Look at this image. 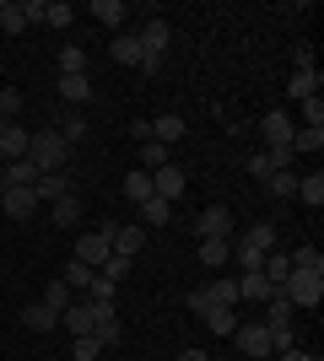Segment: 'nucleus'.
Segmentation results:
<instances>
[{"mask_svg":"<svg viewBox=\"0 0 324 361\" xmlns=\"http://www.w3.org/2000/svg\"><path fill=\"white\" fill-rule=\"evenodd\" d=\"M179 361H211V356H205V350H184Z\"/></svg>","mask_w":324,"mask_h":361,"instance_id":"obj_51","label":"nucleus"},{"mask_svg":"<svg viewBox=\"0 0 324 361\" xmlns=\"http://www.w3.org/2000/svg\"><path fill=\"white\" fill-rule=\"evenodd\" d=\"M292 65H297V71H313V49L303 44V49H297V54H292Z\"/></svg>","mask_w":324,"mask_h":361,"instance_id":"obj_49","label":"nucleus"},{"mask_svg":"<svg viewBox=\"0 0 324 361\" xmlns=\"http://www.w3.org/2000/svg\"><path fill=\"white\" fill-rule=\"evenodd\" d=\"M119 195L130 200V205H146V200H152V173H124V183H119Z\"/></svg>","mask_w":324,"mask_h":361,"instance_id":"obj_21","label":"nucleus"},{"mask_svg":"<svg viewBox=\"0 0 324 361\" xmlns=\"http://www.w3.org/2000/svg\"><path fill=\"white\" fill-rule=\"evenodd\" d=\"M60 103H71V108H81V103H92V75H60Z\"/></svg>","mask_w":324,"mask_h":361,"instance_id":"obj_15","label":"nucleus"},{"mask_svg":"<svg viewBox=\"0 0 324 361\" xmlns=\"http://www.w3.org/2000/svg\"><path fill=\"white\" fill-rule=\"evenodd\" d=\"M32 195H38V205H54V200L76 195V178H71V167H65V173H44V178L32 183Z\"/></svg>","mask_w":324,"mask_h":361,"instance_id":"obj_7","label":"nucleus"},{"mask_svg":"<svg viewBox=\"0 0 324 361\" xmlns=\"http://www.w3.org/2000/svg\"><path fill=\"white\" fill-rule=\"evenodd\" d=\"M232 340H238V350H244V356H254V361H270V356H276V350H270V329H265V324H238V329H232Z\"/></svg>","mask_w":324,"mask_h":361,"instance_id":"obj_5","label":"nucleus"},{"mask_svg":"<svg viewBox=\"0 0 324 361\" xmlns=\"http://www.w3.org/2000/svg\"><path fill=\"white\" fill-rule=\"evenodd\" d=\"M205 307H211V297H205V286H195V291H189V313L200 318V313H205Z\"/></svg>","mask_w":324,"mask_h":361,"instance_id":"obj_47","label":"nucleus"},{"mask_svg":"<svg viewBox=\"0 0 324 361\" xmlns=\"http://www.w3.org/2000/svg\"><path fill=\"white\" fill-rule=\"evenodd\" d=\"M0 183H6V189H32V183H38V167H32L28 157H22V162H6Z\"/></svg>","mask_w":324,"mask_h":361,"instance_id":"obj_23","label":"nucleus"},{"mask_svg":"<svg viewBox=\"0 0 324 361\" xmlns=\"http://www.w3.org/2000/svg\"><path fill=\"white\" fill-rule=\"evenodd\" d=\"M292 114H281V108H270V114H265L260 119V135H265V146H292Z\"/></svg>","mask_w":324,"mask_h":361,"instance_id":"obj_8","label":"nucleus"},{"mask_svg":"<svg viewBox=\"0 0 324 361\" xmlns=\"http://www.w3.org/2000/svg\"><path fill=\"white\" fill-rule=\"evenodd\" d=\"M130 264H136V259H119V254H108V264H103V270H97V275H103V281H114V286H119L124 275H130Z\"/></svg>","mask_w":324,"mask_h":361,"instance_id":"obj_45","label":"nucleus"},{"mask_svg":"<svg viewBox=\"0 0 324 361\" xmlns=\"http://www.w3.org/2000/svg\"><path fill=\"white\" fill-rule=\"evenodd\" d=\"M76 221H81V195L54 200V226H76Z\"/></svg>","mask_w":324,"mask_h":361,"instance_id":"obj_38","label":"nucleus"},{"mask_svg":"<svg viewBox=\"0 0 324 361\" xmlns=\"http://www.w3.org/2000/svg\"><path fill=\"white\" fill-rule=\"evenodd\" d=\"M54 65H60V75H87L92 60H87V49H81V44H65L60 54H54Z\"/></svg>","mask_w":324,"mask_h":361,"instance_id":"obj_24","label":"nucleus"},{"mask_svg":"<svg viewBox=\"0 0 324 361\" xmlns=\"http://www.w3.org/2000/svg\"><path fill=\"white\" fill-rule=\"evenodd\" d=\"M211 361H216V356H211Z\"/></svg>","mask_w":324,"mask_h":361,"instance_id":"obj_54","label":"nucleus"},{"mask_svg":"<svg viewBox=\"0 0 324 361\" xmlns=\"http://www.w3.org/2000/svg\"><path fill=\"white\" fill-rule=\"evenodd\" d=\"M0 27L11 32V38H16V32H28V11H22L16 0H6V6H0Z\"/></svg>","mask_w":324,"mask_h":361,"instance_id":"obj_40","label":"nucleus"},{"mask_svg":"<svg viewBox=\"0 0 324 361\" xmlns=\"http://www.w3.org/2000/svg\"><path fill=\"white\" fill-rule=\"evenodd\" d=\"M270 291H276V286H270L265 275H238V297H248V302H265Z\"/></svg>","mask_w":324,"mask_h":361,"instance_id":"obj_35","label":"nucleus"},{"mask_svg":"<svg viewBox=\"0 0 324 361\" xmlns=\"http://www.w3.org/2000/svg\"><path fill=\"white\" fill-rule=\"evenodd\" d=\"M108 254H114V243H108V226H103V232H81V238H76V254H71V259H81L87 270H103Z\"/></svg>","mask_w":324,"mask_h":361,"instance_id":"obj_4","label":"nucleus"},{"mask_svg":"<svg viewBox=\"0 0 324 361\" xmlns=\"http://www.w3.org/2000/svg\"><path fill=\"white\" fill-rule=\"evenodd\" d=\"M276 291L292 302V307H319V302H324V275L319 270H292Z\"/></svg>","mask_w":324,"mask_h":361,"instance_id":"obj_2","label":"nucleus"},{"mask_svg":"<svg viewBox=\"0 0 324 361\" xmlns=\"http://www.w3.org/2000/svg\"><path fill=\"white\" fill-rule=\"evenodd\" d=\"M152 140L173 151L179 140H184V119H179V114H157V119H152Z\"/></svg>","mask_w":324,"mask_h":361,"instance_id":"obj_17","label":"nucleus"},{"mask_svg":"<svg viewBox=\"0 0 324 361\" xmlns=\"http://www.w3.org/2000/svg\"><path fill=\"white\" fill-rule=\"evenodd\" d=\"M265 189H270V200H292V195H297L292 167H287V173H270V178H265Z\"/></svg>","mask_w":324,"mask_h":361,"instance_id":"obj_42","label":"nucleus"},{"mask_svg":"<svg viewBox=\"0 0 324 361\" xmlns=\"http://www.w3.org/2000/svg\"><path fill=\"white\" fill-rule=\"evenodd\" d=\"M195 232H200V238H227L232 232V211L227 205H205L200 221H195Z\"/></svg>","mask_w":324,"mask_h":361,"instance_id":"obj_12","label":"nucleus"},{"mask_svg":"<svg viewBox=\"0 0 324 361\" xmlns=\"http://www.w3.org/2000/svg\"><path fill=\"white\" fill-rule=\"evenodd\" d=\"M238 243H244V248H260V254H276V226H270V221H254Z\"/></svg>","mask_w":324,"mask_h":361,"instance_id":"obj_25","label":"nucleus"},{"mask_svg":"<svg viewBox=\"0 0 324 361\" xmlns=\"http://www.w3.org/2000/svg\"><path fill=\"white\" fill-rule=\"evenodd\" d=\"M92 16L103 27H119L124 16H130V6H124V0H92Z\"/></svg>","mask_w":324,"mask_h":361,"instance_id":"obj_30","label":"nucleus"},{"mask_svg":"<svg viewBox=\"0 0 324 361\" xmlns=\"http://www.w3.org/2000/svg\"><path fill=\"white\" fill-rule=\"evenodd\" d=\"M297 200H303L308 211H319V205H324V173H319V167H313L308 178H297Z\"/></svg>","mask_w":324,"mask_h":361,"instance_id":"obj_28","label":"nucleus"},{"mask_svg":"<svg viewBox=\"0 0 324 361\" xmlns=\"http://www.w3.org/2000/svg\"><path fill=\"white\" fill-rule=\"evenodd\" d=\"M81 297L92 302V307H114V302H119V286H114V281H103V275H92V286L81 291Z\"/></svg>","mask_w":324,"mask_h":361,"instance_id":"obj_29","label":"nucleus"},{"mask_svg":"<svg viewBox=\"0 0 324 361\" xmlns=\"http://www.w3.org/2000/svg\"><path fill=\"white\" fill-rule=\"evenodd\" d=\"M22 324H28L32 334H54L60 329V313H54L49 302H28V307H22Z\"/></svg>","mask_w":324,"mask_h":361,"instance_id":"obj_13","label":"nucleus"},{"mask_svg":"<svg viewBox=\"0 0 324 361\" xmlns=\"http://www.w3.org/2000/svg\"><path fill=\"white\" fill-rule=\"evenodd\" d=\"M108 243H114V254H119V259H136L140 243H146V232H140V226H108Z\"/></svg>","mask_w":324,"mask_h":361,"instance_id":"obj_16","label":"nucleus"},{"mask_svg":"<svg viewBox=\"0 0 324 361\" xmlns=\"http://www.w3.org/2000/svg\"><path fill=\"white\" fill-rule=\"evenodd\" d=\"M276 361H319V356H308V350H297V345H292V350H276Z\"/></svg>","mask_w":324,"mask_h":361,"instance_id":"obj_50","label":"nucleus"},{"mask_svg":"<svg viewBox=\"0 0 324 361\" xmlns=\"http://www.w3.org/2000/svg\"><path fill=\"white\" fill-rule=\"evenodd\" d=\"M287 259H292V270H319V275H324V254H319V248H313V243H303V248H292V254H287Z\"/></svg>","mask_w":324,"mask_h":361,"instance_id":"obj_37","label":"nucleus"},{"mask_svg":"<svg viewBox=\"0 0 324 361\" xmlns=\"http://www.w3.org/2000/svg\"><path fill=\"white\" fill-rule=\"evenodd\" d=\"M92 275H97V270H87L81 259H71V264H65V270H60V281H65V286H71V291H87V286H92Z\"/></svg>","mask_w":324,"mask_h":361,"instance_id":"obj_34","label":"nucleus"},{"mask_svg":"<svg viewBox=\"0 0 324 361\" xmlns=\"http://www.w3.org/2000/svg\"><path fill=\"white\" fill-rule=\"evenodd\" d=\"M0 211L11 216V221H28V216L38 211V195H32V189H6V195H0Z\"/></svg>","mask_w":324,"mask_h":361,"instance_id":"obj_14","label":"nucleus"},{"mask_svg":"<svg viewBox=\"0 0 324 361\" xmlns=\"http://www.w3.org/2000/svg\"><path fill=\"white\" fill-rule=\"evenodd\" d=\"M152 195L168 200V205H179V200H184V167H179V162L157 167V173H152Z\"/></svg>","mask_w":324,"mask_h":361,"instance_id":"obj_6","label":"nucleus"},{"mask_svg":"<svg viewBox=\"0 0 324 361\" xmlns=\"http://www.w3.org/2000/svg\"><path fill=\"white\" fill-rule=\"evenodd\" d=\"M108 54H114V60H119V65H140V71H146V75H157V71H162V65L140 60V44H136V32H119V38L108 44Z\"/></svg>","mask_w":324,"mask_h":361,"instance_id":"obj_10","label":"nucleus"},{"mask_svg":"<svg viewBox=\"0 0 324 361\" xmlns=\"http://www.w3.org/2000/svg\"><path fill=\"white\" fill-rule=\"evenodd\" d=\"M28 162L38 167V178H44V173H65V167H71V146L60 140V130H54V124H49V130H32Z\"/></svg>","mask_w":324,"mask_h":361,"instance_id":"obj_1","label":"nucleus"},{"mask_svg":"<svg viewBox=\"0 0 324 361\" xmlns=\"http://www.w3.org/2000/svg\"><path fill=\"white\" fill-rule=\"evenodd\" d=\"M136 44H140V60L162 65V54H168V44H173L168 16H146V22H140V32H136Z\"/></svg>","mask_w":324,"mask_h":361,"instance_id":"obj_3","label":"nucleus"},{"mask_svg":"<svg viewBox=\"0 0 324 361\" xmlns=\"http://www.w3.org/2000/svg\"><path fill=\"white\" fill-rule=\"evenodd\" d=\"M92 318H97V307H92L87 297H76V302L60 313V329H71V340H76V334H92Z\"/></svg>","mask_w":324,"mask_h":361,"instance_id":"obj_9","label":"nucleus"},{"mask_svg":"<svg viewBox=\"0 0 324 361\" xmlns=\"http://www.w3.org/2000/svg\"><path fill=\"white\" fill-rule=\"evenodd\" d=\"M248 173H254V178H270V162H265V151H254V157H248Z\"/></svg>","mask_w":324,"mask_h":361,"instance_id":"obj_46","label":"nucleus"},{"mask_svg":"<svg viewBox=\"0 0 324 361\" xmlns=\"http://www.w3.org/2000/svg\"><path fill=\"white\" fill-rule=\"evenodd\" d=\"M319 87H324L319 65H313V71H292V81H287V92H292V103H308V97H319Z\"/></svg>","mask_w":324,"mask_h":361,"instance_id":"obj_18","label":"nucleus"},{"mask_svg":"<svg viewBox=\"0 0 324 361\" xmlns=\"http://www.w3.org/2000/svg\"><path fill=\"white\" fill-rule=\"evenodd\" d=\"M205 297L216 302V307H238V275H216V281H205Z\"/></svg>","mask_w":324,"mask_h":361,"instance_id":"obj_20","label":"nucleus"},{"mask_svg":"<svg viewBox=\"0 0 324 361\" xmlns=\"http://www.w3.org/2000/svg\"><path fill=\"white\" fill-rule=\"evenodd\" d=\"M173 157H168V146H157V140H146L140 146V173H157V167H168Z\"/></svg>","mask_w":324,"mask_h":361,"instance_id":"obj_41","label":"nucleus"},{"mask_svg":"<svg viewBox=\"0 0 324 361\" xmlns=\"http://www.w3.org/2000/svg\"><path fill=\"white\" fill-rule=\"evenodd\" d=\"M200 264H205V270L232 264V238H200Z\"/></svg>","mask_w":324,"mask_h":361,"instance_id":"obj_19","label":"nucleus"},{"mask_svg":"<svg viewBox=\"0 0 324 361\" xmlns=\"http://www.w3.org/2000/svg\"><path fill=\"white\" fill-rule=\"evenodd\" d=\"M44 22L49 27H71V22H76V6H71V0H44Z\"/></svg>","mask_w":324,"mask_h":361,"instance_id":"obj_32","label":"nucleus"},{"mask_svg":"<svg viewBox=\"0 0 324 361\" xmlns=\"http://www.w3.org/2000/svg\"><path fill=\"white\" fill-rule=\"evenodd\" d=\"M54 130H60V140H65V146H81V140H87V114H81V108H71V114H65V119L54 124Z\"/></svg>","mask_w":324,"mask_h":361,"instance_id":"obj_26","label":"nucleus"},{"mask_svg":"<svg viewBox=\"0 0 324 361\" xmlns=\"http://www.w3.org/2000/svg\"><path fill=\"white\" fill-rule=\"evenodd\" d=\"M319 146H324V130H308V124H297V130H292V157H297V151H308V157H313Z\"/></svg>","mask_w":324,"mask_h":361,"instance_id":"obj_39","label":"nucleus"},{"mask_svg":"<svg viewBox=\"0 0 324 361\" xmlns=\"http://www.w3.org/2000/svg\"><path fill=\"white\" fill-rule=\"evenodd\" d=\"M0 195H6V183H0Z\"/></svg>","mask_w":324,"mask_h":361,"instance_id":"obj_53","label":"nucleus"},{"mask_svg":"<svg viewBox=\"0 0 324 361\" xmlns=\"http://www.w3.org/2000/svg\"><path fill=\"white\" fill-rule=\"evenodd\" d=\"M97 350L103 345H97L92 334H76V340H71V361H97Z\"/></svg>","mask_w":324,"mask_h":361,"instance_id":"obj_43","label":"nucleus"},{"mask_svg":"<svg viewBox=\"0 0 324 361\" xmlns=\"http://www.w3.org/2000/svg\"><path fill=\"white\" fill-rule=\"evenodd\" d=\"M28 140H32V130L11 124V130L0 135V157H6V162H22V157H28Z\"/></svg>","mask_w":324,"mask_h":361,"instance_id":"obj_22","label":"nucleus"},{"mask_svg":"<svg viewBox=\"0 0 324 361\" xmlns=\"http://www.w3.org/2000/svg\"><path fill=\"white\" fill-rule=\"evenodd\" d=\"M38 302H49L54 313H65V307L76 302V291H71V286H65V281H60V275H54V281H49V286H44V297H38Z\"/></svg>","mask_w":324,"mask_h":361,"instance_id":"obj_31","label":"nucleus"},{"mask_svg":"<svg viewBox=\"0 0 324 361\" xmlns=\"http://www.w3.org/2000/svg\"><path fill=\"white\" fill-rule=\"evenodd\" d=\"M140 221H146V226H168L173 221V205H168V200H146V205H140Z\"/></svg>","mask_w":324,"mask_h":361,"instance_id":"obj_36","label":"nucleus"},{"mask_svg":"<svg viewBox=\"0 0 324 361\" xmlns=\"http://www.w3.org/2000/svg\"><path fill=\"white\" fill-rule=\"evenodd\" d=\"M200 324H205L211 334H222V340H227V334L238 329V318H232V307H216V302H211V307L200 313Z\"/></svg>","mask_w":324,"mask_h":361,"instance_id":"obj_27","label":"nucleus"},{"mask_svg":"<svg viewBox=\"0 0 324 361\" xmlns=\"http://www.w3.org/2000/svg\"><path fill=\"white\" fill-rule=\"evenodd\" d=\"M130 135H136L140 146H146V140H152V119H136V124H130Z\"/></svg>","mask_w":324,"mask_h":361,"instance_id":"obj_48","label":"nucleus"},{"mask_svg":"<svg viewBox=\"0 0 324 361\" xmlns=\"http://www.w3.org/2000/svg\"><path fill=\"white\" fill-rule=\"evenodd\" d=\"M260 275H265V281H270V286H281V281H287V275H292V259H287V254H265Z\"/></svg>","mask_w":324,"mask_h":361,"instance_id":"obj_33","label":"nucleus"},{"mask_svg":"<svg viewBox=\"0 0 324 361\" xmlns=\"http://www.w3.org/2000/svg\"><path fill=\"white\" fill-rule=\"evenodd\" d=\"M6 130H11V119H0V135H6Z\"/></svg>","mask_w":324,"mask_h":361,"instance_id":"obj_52","label":"nucleus"},{"mask_svg":"<svg viewBox=\"0 0 324 361\" xmlns=\"http://www.w3.org/2000/svg\"><path fill=\"white\" fill-rule=\"evenodd\" d=\"M16 114H22V92H16V87H0V119L16 124Z\"/></svg>","mask_w":324,"mask_h":361,"instance_id":"obj_44","label":"nucleus"},{"mask_svg":"<svg viewBox=\"0 0 324 361\" xmlns=\"http://www.w3.org/2000/svg\"><path fill=\"white\" fill-rule=\"evenodd\" d=\"M92 340H97L103 350L124 340V324H119V313H114V307H97V318H92Z\"/></svg>","mask_w":324,"mask_h":361,"instance_id":"obj_11","label":"nucleus"}]
</instances>
